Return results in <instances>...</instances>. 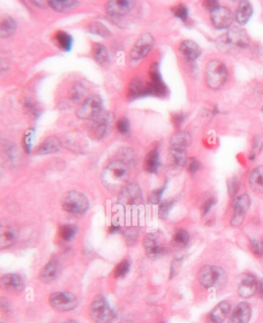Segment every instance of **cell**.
Wrapping results in <instances>:
<instances>
[{"instance_id": "cell-1", "label": "cell", "mask_w": 263, "mask_h": 323, "mask_svg": "<svg viewBox=\"0 0 263 323\" xmlns=\"http://www.w3.org/2000/svg\"><path fill=\"white\" fill-rule=\"evenodd\" d=\"M129 175L130 172L128 164L121 160H114L106 165L102 174V180L107 188L117 189L125 186Z\"/></svg>"}, {"instance_id": "cell-2", "label": "cell", "mask_w": 263, "mask_h": 323, "mask_svg": "<svg viewBox=\"0 0 263 323\" xmlns=\"http://www.w3.org/2000/svg\"><path fill=\"white\" fill-rule=\"evenodd\" d=\"M228 75L227 67L218 59H212L206 65V83L211 90H217L222 88L227 80Z\"/></svg>"}, {"instance_id": "cell-3", "label": "cell", "mask_w": 263, "mask_h": 323, "mask_svg": "<svg viewBox=\"0 0 263 323\" xmlns=\"http://www.w3.org/2000/svg\"><path fill=\"white\" fill-rule=\"evenodd\" d=\"M103 101L98 95H92L85 99L76 111L78 118L84 120L96 121L103 115Z\"/></svg>"}, {"instance_id": "cell-4", "label": "cell", "mask_w": 263, "mask_h": 323, "mask_svg": "<svg viewBox=\"0 0 263 323\" xmlns=\"http://www.w3.org/2000/svg\"><path fill=\"white\" fill-rule=\"evenodd\" d=\"M61 206L67 212L82 214L87 212L90 207L88 199L84 194L78 191H70L63 196Z\"/></svg>"}, {"instance_id": "cell-5", "label": "cell", "mask_w": 263, "mask_h": 323, "mask_svg": "<svg viewBox=\"0 0 263 323\" xmlns=\"http://www.w3.org/2000/svg\"><path fill=\"white\" fill-rule=\"evenodd\" d=\"M114 311L103 296H97L90 306V316L94 323H110L114 318Z\"/></svg>"}, {"instance_id": "cell-6", "label": "cell", "mask_w": 263, "mask_h": 323, "mask_svg": "<svg viewBox=\"0 0 263 323\" xmlns=\"http://www.w3.org/2000/svg\"><path fill=\"white\" fill-rule=\"evenodd\" d=\"M198 280L202 286L211 289L225 282V273L223 269L218 266H204L198 273Z\"/></svg>"}, {"instance_id": "cell-7", "label": "cell", "mask_w": 263, "mask_h": 323, "mask_svg": "<svg viewBox=\"0 0 263 323\" xmlns=\"http://www.w3.org/2000/svg\"><path fill=\"white\" fill-rule=\"evenodd\" d=\"M51 306L58 312H69L78 306V300L72 293L64 292L53 293L49 297Z\"/></svg>"}, {"instance_id": "cell-8", "label": "cell", "mask_w": 263, "mask_h": 323, "mask_svg": "<svg viewBox=\"0 0 263 323\" xmlns=\"http://www.w3.org/2000/svg\"><path fill=\"white\" fill-rule=\"evenodd\" d=\"M235 16L228 7L217 5L211 9L210 20L211 23L218 29H228L233 24Z\"/></svg>"}, {"instance_id": "cell-9", "label": "cell", "mask_w": 263, "mask_h": 323, "mask_svg": "<svg viewBox=\"0 0 263 323\" xmlns=\"http://www.w3.org/2000/svg\"><path fill=\"white\" fill-rule=\"evenodd\" d=\"M155 45V40L151 33H144L137 39L132 47L130 56L132 59L138 61L148 56Z\"/></svg>"}, {"instance_id": "cell-10", "label": "cell", "mask_w": 263, "mask_h": 323, "mask_svg": "<svg viewBox=\"0 0 263 323\" xmlns=\"http://www.w3.org/2000/svg\"><path fill=\"white\" fill-rule=\"evenodd\" d=\"M144 247L148 258L157 259L164 254L162 236L159 232H151L144 237Z\"/></svg>"}, {"instance_id": "cell-11", "label": "cell", "mask_w": 263, "mask_h": 323, "mask_svg": "<svg viewBox=\"0 0 263 323\" xmlns=\"http://www.w3.org/2000/svg\"><path fill=\"white\" fill-rule=\"evenodd\" d=\"M119 203L125 206H136L142 203L143 196L141 188L137 183H130L123 187L118 197Z\"/></svg>"}, {"instance_id": "cell-12", "label": "cell", "mask_w": 263, "mask_h": 323, "mask_svg": "<svg viewBox=\"0 0 263 323\" xmlns=\"http://www.w3.org/2000/svg\"><path fill=\"white\" fill-rule=\"evenodd\" d=\"M251 205V199L247 194H242L236 198L233 203L234 215L231 221V225L236 227L242 223L245 212L249 209Z\"/></svg>"}, {"instance_id": "cell-13", "label": "cell", "mask_w": 263, "mask_h": 323, "mask_svg": "<svg viewBox=\"0 0 263 323\" xmlns=\"http://www.w3.org/2000/svg\"><path fill=\"white\" fill-rule=\"evenodd\" d=\"M224 37L228 45H233L240 48L248 46L250 41L246 31L239 27H233L229 29Z\"/></svg>"}, {"instance_id": "cell-14", "label": "cell", "mask_w": 263, "mask_h": 323, "mask_svg": "<svg viewBox=\"0 0 263 323\" xmlns=\"http://www.w3.org/2000/svg\"><path fill=\"white\" fill-rule=\"evenodd\" d=\"M258 282L256 277L252 274H244L238 282V293L242 298H249L256 293Z\"/></svg>"}, {"instance_id": "cell-15", "label": "cell", "mask_w": 263, "mask_h": 323, "mask_svg": "<svg viewBox=\"0 0 263 323\" xmlns=\"http://www.w3.org/2000/svg\"><path fill=\"white\" fill-rule=\"evenodd\" d=\"M134 6V2L133 1H124V0H117V1H110L106 5V13L110 16L114 17H121L126 16Z\"/></svg>"}, {"instance_id": "cell-16", "label": "cell", "mask_w": 263, "mask_h": 323, "mask_svg": "<svg viewBox=\"0 0 263 323\" xmlns=\"http://www.w3.org/2000/svg\"><path fill=\"white\" fill-rule=\"evenodd\" d=\"M1 286L10 293H20L25 287L24 280L17 274H6L1 278Z\"/></svg>"}, {"instance_id": "cell-17", "label": "cell", "mask_w": 263, "mask_h": 323, "mask_svg": "<svg viewBox=\"0 0 263 323\" xmlns=\"http://www.w3.org/2000/svg\"><path fill=\"white\" fill-rule=\"evenodd\" d=\"M60 262L56 259L50 261L42 269L40 274V280L43 283L51 284L54 282L60 275Z\"/></svg>"}, {"instance_id": "cell-18", "label": "cell", "mask_w": 263, "mask_h": 323, "mask_svg": "<svg viewBox=\"0 0 263 323\" xmlns=\"http://www.w3.org/2000/svg\"><path fill=\"white\" fill-rule=\"evenodd\" d=\"M251 315L250 305L246 302H241L233 310L229 323H248L250 320Z\"/></svg>"}, {"instance_id": "cell-19", "label": "cell", "mask_w": 263, "mask_h": 323, "mask_svg": "<svg viewBox=\"0 0 263 323\" xmlns=\"http://www.w3.org/2000/svg\"><path fill=\"white\" fill-rule=\"evenodd\" d=\"M191 144V137L189 133L184 131L179 132L171 137L170 149L186 152V149L189 147Z\"/></svg>"}, {"instance_id": "cell-20", "label": "cell", "mask_w": 263, "mask_h": 323, "mask_svg": "<svg viewBox=\"0 0 263 323\" xmlns=\"http://www.w3.org/2000/svg\"><path fill=\"white\" fill-rule=\"evenodd\" d=\"M179 52L183 57L189 61L198 59L202 54V50L199 46L192 40H184L181 43Z\"/></svg>"}, {"instance_id": "cell-21", "label": "cell", "mask_w": 263, "mask_h": 323, "mask_svg": "<svg viewBox=\"0 0 263 323\" xmlns=\"http://www.w3.org/2000/svg\"><path fill=\"white\" fill-rule=\"evenodd\" d=\"M230 311V304L228 301H221L214 307L208 319V323H223Z\"/></svg>"}, {"instance_id": "cell-22", "label": "cell", "mask_w": 263, "mask_h": 323, "mask_svg": "<svg viewBox=\"0 0 263 323\" xmlns=\"http://www.w3.org/2000/svg\"><path fill=\"white\" fill-rule=\"evenodd\" d=\"M60 149V140L56 137H50L46 138L36 149L37 155H48L57 153Z\"/></svg>"}, {"instance_id": "cell-23", "label": "cell", "mask_w": 263, "mask_h": 323, "mask_svg": "<svg viewBox=\"0 0 263 323\" xmlns=\"http://www.w3.org/2000/svg\"><path fill=\"white\" fill-rule=\"evenodd\" d=\"M110 122V116L105 113L98 119L94 121V125L91 129V134L93 135V137L98 138V139L102 138L108 129Z\"/></svg>"}, {"instance_id": "cell-24", "label": "cell", "mask_w": 263, "mask_h": 323, "mask_svg": "<svg viewBox=\"0 0 263 323\" xmlns=\"http://www.w3.org/2000/svg\"><path fill=\"white\" fill-rule=\"evenodd\" d=\"M252 13L253 9L250 2L242 1L237 8L235 18L240 25H245L250 20Z\"/></svg>"}, {"instance_id": "cell-25", "label": "cell", "mask_w": 263, "mask_h": 323, "mask_svg": "<svg viewBox=\"0 0 263 323\" xmlns=\"http://www.w3.org/2000/svg\"><path fill=\"white\" fill-rule=\"evenodd\" d=\"M92 56L95 61L101 66H106L110 61V56L107 48L103 44L98 43H93L91 48Z\"/></svg>"}, {"instance_id": "cell-26", "label": "cell", "mask_w": 263, "mask_h": 323, "mask_svg": "<svg viewBox=\"0 0 263 323\" xmlns=\"http://www.w3.org/2000/svg\"><path fill=\"white\" fill-rule=\"evenodd\" d=\"M249 184L255 192L263 194V167H257L252 171L249 178Z\"/></svg>"}, {"instance_id": "cell-27", "label": "cell", "mask_w": 263, "mask_h": 323, "mask_svg": "<svg viewBox=\"0 0 263 323\" xmlns=\"http://www.w3.org/2000/svg\"><path fill=\"white\" fill-rule=\"evenodd\" d=\"M55 42L60 49L64 52H69L72 48L74 40L71 35L65 31L59 30L55 35Z\"/></svg>"}, {"instance_id": "cell-28", "label": "cell", "mask_w": 263, "mask_h": 323, "mask_svg": "<svg viewBox=\"0 0 263 323\" xmlns=\"http://www.w3.org/2000/svg\"><path fill=\"white\" fill-rule=\"evenodd\" d=\"M160 166L159 153L157 149H153L147 155L144 160V168L150 173H155Z\"/></svg>"}, {"instance_id": "cell-29", "label": "cell", "mask_w": 263, "mask_h": 323, "mask_svg": "<svg viewBox=\"0 0 263 323\" xmlns=\"http://www.w3.org/2000/svg\"><path fill=\"white\" fill-rule=\"evenodd\" d=\"M17 238L14 229L11 226H2L0 230V247H8L13 244Z\"/></svg>"}, {"instance_id": "cell-30", "label": "cell", "mask_w": 263, "mask_h": 323, "mask_svg": "<svg viewBox=\"0 0 263 323\" xmlns=\"http://www.w3.org/2000/svg\"><path fill=\"white\" fill-rule=\"evenodd\" d=\"M53 9L60 13H65L68 11L76 9L79 5L78 1L74 0H56V1H49L48 2Z\"/></svg>"}, {"instance_id": "cell-31", "label": "cell", "mask_w": 263, "mask_h": 323, "mask_svg": "<svg viewBox=\"0 0 263 323\" xmlns=\"http://www.w3.org/2000/svg\"><path fill=\"white\" fill-rule=\"evenodd\" d=\"M147 90L142 81L140 79H134L131 82L128 88V95L130 99H134L143 95Z\"/></svg>"}, {"instance_id": "cell-32", "label": "cell", "mask_w": 263, "mask_h": 323, "mask_svg": "<svg viewBox=\"0 0 263 323\" xmlns=\"http://www.w3.org/2000/svg\"><path fill=\"white\" fill-rule=\"evenodd\" d=\"M17 29V23L11 17L5 19L0 25V34L2 37H9Z\"/></svg>"}, {"instance_id": "cell-33", "label": "cell", "mask_w": 263, "mask_h": 323, "mask_svg": "<svg viewBox=\"0 0 263 323\" xmlns=\"http://www.w3.org/2000/svg\"><path fill=\"white\" fill-rule=\"evenodd\" d=\"M88 31L92 34L98 35L102 37H109L111 36V32L106 25L100 22H94L88 26Z\"/></svg>"}, {"instance_id": "cell-34", "label": "cell", "mask_w": 263, "mask_h": 323, "mask_svg": "<svg viewBox=\"0 0 263 323\" xmlns=\"http://www.w3.org/2000/svg\"><path fill=\"white\" fill-rule=\"evenodd\" d=\"M58 233H59L60 238L63 240L71 241V239H74V237L76 235V226H74V225H62L59 227Z\"/></svg>"}, {"instance_id": "cell-35", "label": "cell", "mask_w": 263, "mask_h": 323, "mask_svg": "<svg viewBox=\"0 0 263 323\" xmlns=\"http://www.w3.org/2000/svg\"><path fill=\"white\" fill-rule=\"evenodd\" d=\"M189 242V234L184 230H179L175 232L172 239V243L176 247L183 248Z\"/></svg>"}, {"instance_id": "cell-36", "label": "cell", "mask_w": 263, "mask_h": 323, "mask_svg": "<svg viewBox=\"0 0 263 323\" xmlns=\"http://www.w3.org/2000/svg\"><path fill=\"white\" fill-rule=\"evenodd\" d=\"M130 262L128 259H124V260L121 261L114 269V277L117 278L125 277L130 270Z\"/></svg>"}, {"instance_id": "cell-37", "label": "cell", "mask_w": 263, "mask_h": 323, "mask_svg": "<svg viewBox=\"0 0 263 323\" xmlns=\"http://www.w3.org/2000/svg\"><path fill=\"white\" fill-rule=\"evenodd\" d=\"M170 157L173 161L174 163L176 165H179V166L185 165L186 162H187L185 152L170 149Z\"/></svg>"}, {"instance_id": "cell-38", "label": "cell", "mask_w": 263, "mask_h": 323, "mask_svg": "<svg viewBox=\"0 0 263 323\" xmlns=\"http://www.w3.org/2000/svg\"><path fill=\"white\" fill-rule=\"evenodd\" d=\"M172 12H173L174 15L176 17L180 19L182 21H186V20L187 19V16H188L187 9L184 5H182V4H179V5L174 6L172 8Z\"/></svg>"}, {"instance_id": "cell-39", "label": "cell", "mask_w": 263, "mask_h": 323, "mask_svg": "<svg viewBox=\"0 0 263 323\" xmlns=\"http://www.w3.org/2000/svg\"><path fill=\"white\" fill-rule=\"evenodd\" d=\"M149 73L154 83L159 84L161 82L160 69H159V66L158 63H155L152 65V67H150Z\"/></svg>"}, {"instance_id": "cell-40", "label": "cell", "mask_w": 263, "mask_h": 323, "mask_svg": "<svg viewBox=\"0 0 263 323\" xmlns=\"http://www.w3.org/2000/svg\"><path fill=\"white\" fill-rule=\"evenodd\" d=\"M173 202L164 201L160 203L159 207V215L161 219H166L168 217V213L171 207H173Z\"/></svg>"}, {"instance_id": "cell-41", "label": "cell", "mask_w": 263, "mask_h": 323, "mask_svg": "<svg viewBox=\"0 0 263 323\" xmlns=\"http://www.w3.org/2000/svg\"><path fill=\"white\" fill-rule=\"evenodd\" d=\"M228 186V193L230 197H233L236 196L237 192H238V188H239V183H238V180L236 178L231 179L227 184Z\"/></svg>"}, {"instance_id": "cell-42", "label": "cell", "mask_w": 263, "mask_h": 323, "mask_svg": "<svg viewBox=\"0 0 263 323\" xmlns=\"http://www.w3.org/2000/svg\"><path fill=\"white\" fill-rule=\"evenodd\" d=\"M34 132L33 129H29L26 133V137L24 138V147H25L26 151L27 153L30 152L33 146V141H34Z\"/></svg>"}, {"instance_id": "cell-43", "label": "cell", "mask_w": 263, "mask_h": 323, "mask_svg": "<svg viewBox=\"0 0 263 323\" xmlns=\"http://www.w3.org/2000/svg\"><path fill=\"white\" fill-rule=\"evenodd\" d=\"M131 124L129 120L126 117H122L120 118L119 120L117 121V129L118 131L123 134L128 133L130 130Z\"/></svg>"}, {"instance_id": "cell-44", "label": "cell", "mask_w": 263, "mask_h": 323, "mask_svg": "<svg viewBox=\"0 0 263 323\" xmlns=\"http://www.w3.org/2000/svg\"><path fill=\"white\" fill-rule=\"evenodd\" d=\"M164 191V187L158 188L157 190L154 191L150 195L149 202L152 204H158L160 201V198L162 196L163 192Z\"/></svg>"}, {"instance_id": "cell-45", "label": "cell", "mask_w": 263, "mask_h": 323, "mask_svg": "<svg viewBox=\"0 0 263 323\" xmlns=\"http://www.w3.org/2000/svg\"><path fill=\"white\" fill-rule=\"evenodd\" d=\"M252 252L257 255H263V242L259 239H254L251 242Z\"/></svg>"}, {"instance_id": "cell-46", "label": "cell", "mask_w": 263, "mask_h": 323, "mask_svg": "<svg viewBox=\"0 0 263 323\" xmlns=\"http://www.w3.org/2000/svg\"><path fill=\"white\" fill-rule=\"evenodd\" d=\"M215 203V199L213 197L209 198V199L206 200V203H204L202 208V215H206V214L209 213V211L211 209Z\"/></svg>"}, {"instance_id": "cell-47", "label": "cell", "mask_w": 263, "mask_h": 323, "mask_svg": "<svg viewBox=\"0 0 263 323\" xmlns=\"http://www.w3.org/2000/svg\"><path fill=\"white\" fill-rule=\"evenodd\" d=\"M82 92H83V89H82L81 86H74L72 90L70 92V95H71V98L74 100H78L80 98V95H82Z\"/></svg>"}, {"instance_id": "cell-48", "label": "cell", "mask_w": 263, "mask_h": 323, "mask_svg": "<svg viewBox=\"0 0 263 323\" xmlns=\"http://www.w3.org/2000/svg\"><path fill=\"white\" fill-rule=\"evenodd\" d=\"M181 264H182V261L180 259H176V260L172 262L171 269V278L175 277V275L179 273V269H180L181 267Z\"/></svg>"}, {"instance_id": "cell-49", "label": "cell", "mask_w": 263, "mask_h": 323, "mask_svg": "<svg viewBox=\"0 0 263 323\" xmlns=\"http://www.w3.org/2000/svg\"><path fill=\"white\" fill-rule=\"evenodd\" d=\"M199 168V162L196 160H192L188 165V170L190 172H195Z\"/></svg>"}, {"instance_id": "cell-50", "label": "cell", "mask_w": 263, "mask_h": 323, "mask_svg": "<svg viewBox=\"0 0 263 323\" xmlns=\"http://www.w3.org/2000/svg\"><path fill=\"white\" fill-rule=\"evenodd\" d=\"M260 292H261L262 298L263 299V279L262 280L260 284Z\"/></svg>"}, {"instance_id": "cell-51", "label": "cell", "mask_w": 263, "mask_h": 323, "mask_svg": "<svg viewBox=\"0 0 263 323\" xmlns=\"http://www.w3.org/2000/svg\"><path fill=\"white\" fill-rule=\"evenodd\" d=\"M62 323H78V322L75 321V320H67V321L63 322Z\"/></svg>"}, {"instance_id": "cell-52", "label": "cell", "mask_w": 263, "mask_h": 323, "mask_svg": "<svg viewBox=\"0 0 263 323\" xmlns=\"http://www.w3.org/2000/svg\"></svg>"}]
</instances>
